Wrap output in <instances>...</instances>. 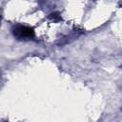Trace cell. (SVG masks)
Returning a JSON list of instances; mask_svg holds the SVG:
<instances>
[{
  "instance_id": "2",
  "label": "cell",
  "mask_w": 122,
  "mask_h": 122,
  "mask_svg": "<svg viewBox=\"0 0 122 122\" xmlns=\"http://www.w3.org/2000/svg\"><path fill=\"white\" fill-rule=\"evenodd\" d=\"M48 19H50L52 22H59V21L62 20V17H61L59 12L55 11V12H51V14H49L48 15Z\"/></svg>"
},
{
  "instance_id": "1",
  "label": "cell",
  "mask_w": 122,
  "mask_h": 122,
  "mask_svg": "<svg viewBox=\"0 0 122 122\" xmlns=\"http://www.w3.org/2000/svg\"><path fill=\"white\" fill-rule=\"evenodd\" d=\"M11 32H12V35L17 40H24V41L32 39L35 35L33 28L25 26V25H20V24L15 25L11 29Z\"/></svg>"
}]
</instances>
